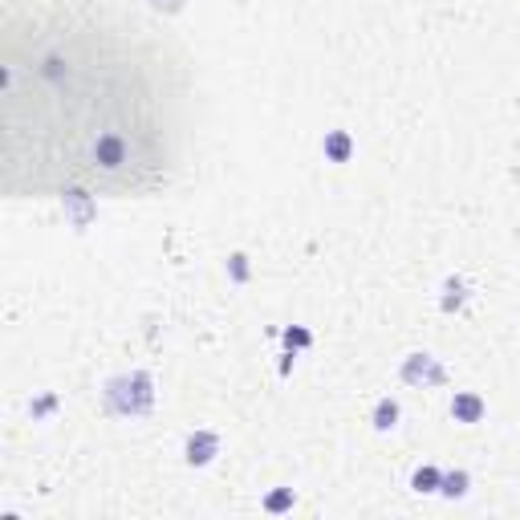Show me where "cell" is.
Instances as JSON below:
<instances>
[{
    "mask_svg": "<svg viewBox=\"0 0 520 520\" xmlns=\"http://www.w3.org/2000/svg\"><path fill=\"white\" fill-rule=\"evenodd\" d=\"M378 418H382V427H390V418H394V407H382V411H378Z\"/></svg>",
    "mask_w": 520,
    "mask_h": 520,
    "instance_id": "obj_2",
    "label": "cell"
},
{
    "mask_svg": "<svg viewBox=\"0 0 520 520\" xmlns=\"http://www.w3.org/2000/svg\"><path fill=\"white\" fill-rule=\"evenodd\" d=\"M455 411H459L463 418H476V415H480V402H476V398H459V402H455Z\"/></svg>",
    "mask_w": 520,
    "mask_h": 520,
    "instance_id": "obj_1",
    "label": "cell"
},
{
    "mask_svg": "<svg viewBox=\"0 0 520 520\" xmlns=\"http://www.w3.org/2000/svg\"><path fill=\"white\" fill-rule=\"evenodd\" d=\"M415 484H418V488H427V484H435V472H418V480H415Z\"/></svg>",
    "mask_w": 520,
    "mask_h": 520,
    "instance_id": "obj_3",
    "label": "cell"
}]
</instances>
